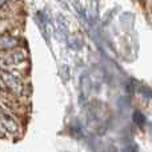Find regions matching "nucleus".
<instances>
[{"label": "nucleus", "instance_id": "nucleus-1", "mask_svg": "<svg viewBox=\"0 0 152 152\" xmlns=\"http://www.w3.org/2000/svg\"><path fill=\"white\" fill-rule=\"evenodd\" d=\"M18 1V0H0V12H1L4 8H7L8 5H11L12 3Z\"/></svg>", "mask_w": 152, "mask_h": 152}]
</instances>
